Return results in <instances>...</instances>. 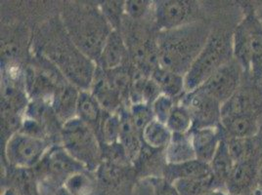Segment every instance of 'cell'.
<instances>
[{"mask_svg":"<svg viewBox=\"0 0 262 195\" xmlns=\"http://www.w3.org/2000/svg\"><path fill=\"white\" fill-rule=\"evenodd\" d=\"M46 178L47 182H62L73 174L88 171L81 164L73 158L64 148H56L51 152L46 153Z\"/></svg>","mask_w":262,"mask_h":195,"instance_id":"cell-12","label":"cell"},{"mask_svg":"<svg viewBox=\"0 0 262 195\" xmlns=\"http://www.w3.org/2000/svg\"><path fill=\"white\" fill-rule=\"evenodd\" d=\"M162 94L157 83L151 77H140L130 87L129 98L133 104H147L152 106L156 99Z\"/></svg>","mask_w":262,"mask_h":195,"instance_id":"cell-26","label":"cell"},{"mask_svg":"<svg viewBox=\"0 0 262 195\" xmlns=\"http://www.w3.org/2000/svg\"><path fill=\"white\" fill-rule=\"evenodd\" d=\"M100 130L103 141L106 144L113 145L115 143H118L120 141V113L106 112V115L103 117L101 122Z\"/></svg>","mask_w":262,"mask_h":195,"instance_id":"cell-31","label":"cell"},{"mask_svg":"<svg viewBox=\"0 0 262 195\" xmlns=\"http://www.w3.org/2000/svg\"><path fill=\"white\" fill-rule=\"evenodd\" d=\"M243 68L235 59L221 66L198 89L215 99L222 106L238 91L243 83Z\"/></svg>","mask_w":262,"mask_h":195,"instance_id":"cell-8","label":"cell"},{"mask_svg":"<svg viewBox=\"0 0 262 195\" xmlns=\"http://www.w3.org/2000/svg\"><path fill=\"white\" fill-rule=\"evenodd\" d=\"M251 38V71L252 78L261 82L262 80V22L259 15L254 10L247 12L244 16Z\"/></svg>","mask_w":262,"mask_h":195,"instance_id":"cell-15","label":"cell"},{"mask_svg":"<svg viewBox=\"0 0 262 195\" xmlns=\"http://www.w3.org/2000/svg\"><path fill=\"white\" fill-rule=\"evenodd\" d=\"M44 52L71 84L78 87L80 91L90 89L97 65L77 48L65 28L64 31L57 30L49 37Z\"/></svg>","mask_w":262,"mask_h":195,"instance_id":"cell-3","label":"cell"},{"mask_svg":"<svg viewBox=\"0 0 262 195\" xmlns=\"http://www.w3.org/2000/svg\"><path fill=\"white\" fill-rule=\"evenodd\" d=\"M105 111L100 106L98 101L90 91H80L77 101V117L85 122L93 130L101 126Z\"/></svg>","mask_w":262,"mask_h":195,"instance_id":"cell-23","label":"cell"},{"mask_svg":"<svg viewBox=\"0 0 262 195\" xmlns=\"http://www.w3.org/2000/svg\"><path fill=\"white\" fill-rule=\"evenodd\" d=\"M259 17H260V19H261V22H262V17H261V16H259Z\"/></svg>","mask_w":262,"mask_h":195,"instance_id":"cell-39","label":"cell"},{"mask_svg":"<svg viewBox=\"0 0 262 195\" xmlns=\"http://www.w3.org/2000/svg\"><path fill=\"white\" fill-rule=\"evenodd\" d=\"M196 159L191 134H172V138L165 148L166 164H180Z\"/></svg>","mask_w":262,"mask_h":195,"instance_id":"cell-22","label":"cell"},{"mask_svg":"<svg viewBox=\"0 0 262 195\" xmlns=\"http://www.w3.org/2000/svg\"><path fill=\"white\" fill-rule=\"evenodd\" d=\"M63 148L88 171L97 169L101 151L95 131L82 120L75 117L64 123L62 128Z\"/></svg>","mask_w":262,"mask_h":195,"instance_id":"cell-5","label":"cell"},{"mask_svg":"<svg viewBox=\"0 0 262 195\" xmlns=\"http://www.w3.org/2000/svg\"><path fill=\"white\" fill-rule=\"evenodd\" d=\"M190 134L196 159L209 164L217 152L220 141L223 139V131L220 125L216 127L193 129Z\"/></svg>","mask_w":262,"mask_h":195,"instance_id":"cell-13","label":"cell"},{"mask_svg":"<svg viewBox=\"0 0 262 195\" xmlns=\"http://www.w3.org/2000/svg\"><path fill=\"white\" fill-rule=\"evenodd\" d=\"M262 151L235 163L225 184V191L230 195H253L257 191L258 170Z\"/></svg>","mask_w":262,"mask_h":195,"instance_id":"cell-10","label":"cell"},{"mask_svg":"<svg viewBox=\"0 0 262 195\" xmlns=\"http://www.w3.org/2000/svg\"><path fill=\"white\" fill-rule=\"evenodd\" d=\"M175 106L176 105H175L174 99L168 97L164 94H161L152 104L155 119L159 120L164 124H166V121L174 109Z\"/></svg>","mask_w":262,"mask_h":195,"instance_id":"cell-34","label":"cell"},{"mask_svg":"<svg viewBox=\"0 0 262 195\" xmlns=\"http://www.w3.org/2000/svg\"><path fill=\"white\" fill-rule=\"evenodd\" d=\"M129 114L136 130L140 135H142L143 131L155 119L152 106L147 104L131 105Z\"/></svg>","mask_w":262,"mask_h":195,"instance_id":"cell-32","label":"cell"},{"mask_svg":"<svg viewBox=\"0 0 262 195\" xmlns=\"http://www.w3.org/2000/svg\"><path fill=\"white\" fill-rule=\"evenodd\" d=\"M211 176V169L208 163L194 159L180 164H166L164 178L171 184L182 179H199Z\"/></svg>","mask_w":262,"mask_h":195,"instance_id":"cell-19","label":"cell"},{"mask_svg":"<svg viewBox=\"0 0 262 195\" xmlns=\"http://www.w3.org/2000/svg\"><path fill=\"white\" fill-rule=\"evenodd\" d=\"M234 165L235 162L230 154L227 141L223 136L222 141L219 143L217 152L211 162L209 163L211 175L217 189L225 190V184L234 168Z\"/></svg>","mask_w":262,"mask_h":195,"instance_id":"cell-21","label":"cell"},{"mask_svg":"<svg viewBox=\"0 0 262 195\" xmlns=\"http://www.w3.org/2000/svg\"><path fill=\"white\" fill-rule=\"evenodd\" d=\"M142 141L148 147L161 150L165 149L172 138V133L168 129L166 124L159 120L154 119L143 131L141 135Z\"/></svg>","mask_w":262,"mask_h":195,"instance_id":"cell-27","label":"cell"},{"mask_svg":"<svg viewBox=\"0 0 262 195\" xmlns=\"http://www.w3.org/2000/svg\"><path fill=\"white\" fill-rule=\"evenodd\" d=\"M220 127L224 137L250 139L259 133V115L241 114L222 116Z\"/></svg>","mask_w":262,"mask_h":195,"instance_id":"cell-16","label":"cell"},{"mask_svg":"<svg viewBox=\"0 0 262 195\" xmlns=\"http://www.w3.org/2000/svg\"><path fill=\"white\" fill-rule=\"evenodd\" d=\"M172 134H187L193 129V118L190 110L182 103L177 104L166 121Z\"/></svg>","mask_w":262,"mask_h":195,"instance_id":"cell-30","label":"cell"},{"mask_svg":"<svg viewBox=\"0 0 262 195\" xmlns=\"http://www.w3.org/2000/svg\"><path fill=\"white\" fill-rule=\"evenodd\" d=\"M233 58L243 68L245 75H251V38L247 23L242 19L233 31L232 38Z\"/></svg>","mask_w":262,"mask_h":195,"instance_id":"cell-18","label":"cell"},{"mask_svg":"<svg viewBox=\"0 0 262 195\" xmlns=\"http://www.w3.org/2000/svg\"><path fill=\"white\" fill-rule=\"evenodd\" d=\"M64 28L77 48L98 62L110 34L112 26L101 9L88 5H73L64 16Z\"/></svg>","mask_w":262,"mask_h":195,"instance_id":"cell-2","label":"cell"},{"mask_svg":"<svg viewBox=\"0 0 262 195\" xmlns=\"http://www.w3.org/2000/svg\"><path fill=\"white\" fill-rule=\"evenodd\" d=\"M180 103L190 110L193 118V129L220 125L222 105L203 90L196 89L193 92L186 93Z\"/></svg>","mask_w":262,"mask_h":195,"instance_id":"cell-9","label":"cell"},{"mask_svg":"<svg viewBox=\"0 0 262 195\" xmlns=\"http://www.w3.org/2000/svg\"><path fill=\"white\" fill-rule=\"evenodd\" d=\"M120 117V142L124 149L127 158L135 160L141 152V135L136 130L129 110H119Z\"/></svg>","mask_w":262,"mask_h":195,"instance_id":"cell-20","label":"cell"},{"mask_svg":"<svg viewBox=\"0 0 262 195\" xmlns=\"http://www.w3.org/2000/svg\"><path fill=\"white\" fill-rule=\"evenodd\" d=\"M172 184L179 195H207L217 189L212 175L207 178L177 180Z\"/></svg>","mask_w":262,"mask_h":195,"instance_id":"cell-28","label":"cell"},{"mask_svg":"<svg viewBox=\"0 0 262 195\" xmlns=\"http://www.w3.org/2000/svg\"><path fill=\"white\" fill-rule=\"evenodd\" d=\"M123 6L124 2L119 1H109L105 2V4L102 5L101 11L103 12L104 16L109 21L113 30H117V27L120 25V16L122 13H124Z\"/></svg>","mask_w":262,"mask_h":195,"instance_id":"cell-35","label":"cell"},{"mask_svg":"<svg viewBox=\"0 0 262 195\" xmlns=\"http://www.w3.org/2000/svg\"><path fill=\"white\" fill-rule=\"evenodd\" d=\"M257 194L262 195V160L260 163V167L258 170V179H257V191L255 192Z\"/></svg>","mask_w":262,"mask_h":195,"instance_id":"cell-37","label":"cell"},{"mask_svg":"<svg viewBox=\"0 0 262 195\" xmlns=\"http://www.w3.org/2000/svg\"><path fill=\"white\" fill-rule=\"evenodd\" d=\"M104 72L103 69L100 71L98 68L96 69L92 85L90 87V93L98 101L100 106L106 112H119L121 96L110 83L108 77Z\"/></svg>","mask_w":262,"mask_h":195,"instance_id":"cell-17","label":"cell"},{"mask_svg":"<svg viewBox=\"0 0 262 195\" xmlns=\"http://www.w3.org/2000/svg\"><path fill=\"white\" fill-rule=\"evenodd\" d=\"M211 29L203 22L161 32L157 38L159 66L185 76L207 43Z\"/></svg>","mask_w":262,"mask_h":195,"instance_id":"cell-1","label":"cell"},{"mask_svg":"<svg viewBox=\"0 0 262 195\" xmlns=\"http://www.w3.org/2000/svg\"><path fill=\"white\" fill-rule=\"evenodd\" d=\"M63 188L70 195H95L96 190L95 183L86 171L70 176L63 184Z\"/></svg>","mask_w":262,"mask_h":195,"instance_id":"cell-29","label":"cell"},{"mask_svg":"<svg viewBox=\"0 0 262 195\" xmlns=\"http://www.w3.org/2000/svg\"><path fill=\"white\" fill-rule=\"evenodd\" d=\"M261 83H262V80H261Z\"/></svg>","mask_w":262,"mask_h":195,"instance_id":"cell-41","label":"cell"},{"mask_svg":"<svg viewBox=\"0 0 262 195\" xmlns=\"http://www.w3.org/2000/svg\"><path fill=\"white\" fill-rule=\"evenodd\" d=\"M47 142L43 138L24 131L12 134L5 147L8 162L16 168H32L37 165L47 153Z\"/></svg>","mask_w":262,"mask_h":195,"instance_id":"cell-6","label":"cell"},{"mask_svg":"<svg viewBox=\"0 0 262 195\" xmlns=\"http://www.w3.org/2000/svg\"><path fill=\"white\" fill-rule=\"evenodd\" d=\"M150 77L157 83L162 94L176 99L186 93L184 76L175 74L164 67L155 68Z\"/></svg>","mask_w":262,"mask_h":195,"instance_id":"cell-24","label":"cell"},{"mask_svg":"<svg viewBox=\"0 0 262 195\" xmlns=\"http://www.w3.org/2000/svg\"><path fill=\"white\" fill-rule=\"evenodd\" d=\"M153 9L154 2L146 0H128L123 6L124 14L134 21L143 20Z\"/></svg>","mask_w":262,"mask_h":195,"instance_id":"cell-33","label":"cell"},{"mask_svg":"<svg viewBox=\"0 0 262 195\" xmlns=\"http://www.w3.org/2000/svg\"><path fill=\"white\" fill-rule=\"evenodd\" d=\"M233 33L225 30L211 31L208 41L187 71L186 93L202 86L221 66L233 60Z\"/></svg>","mask_w":262,"mask_h":195,"instance_id":"cell-4","label":"cell"},{"mask_svg":"<svg viewBox=\"0 0 262 195\" xmlns=\"http://www.w3.org/2000/svg\"><path fill=\"white\" fill-rule=\"evenodd\" d=\"M127 56V44L118 30H113L99 57V66L104 71L119 69L123 66Z\"/></svg>","mask_w":262,"mask_h":195,"instance_id":"cell-14","label":"cell"},{"mask_svg":"<svg viewBox=\"0 0 262 195\" xmlns=\"http://www.w3.org/2000/svg\"><path fill=\"white\" fill-rule=\"evenodd\" d=\"M253 195H259V194H257V193H254V194Z\"/></svg>","mask_w":262,"mask_h":195,"instance_id":"cell-40","label":"cell"},{"mask_svg":"<svg viewBox=\"0 0 262 195\" xmlns=\"http://www.w3.org/2000/svg\"><path fill=\"white\" fill-rule=\"evenodd\" d=\"M262 112V89L255 85H241L234 96L223 104L221 117L227 115L253 114Z\"/></svg>","mask_w":262,"mask_h":195,"instance_id":"cell-11","label":"cell"},{"mask_svg":"<svg viewBox=\"0 0 262 195\" xmlns=\"http://www.w3.org/2000/svg\"><path fill=\"white\" fill-rule=\"evenodd\" d=\"M199 5L194 1L161 0L154 2L155 22L160 32L172 31L198 22Z\"/></svg>","mask_w":262,"mask_h":195,"instance_id":"cell-7","label":"cell"},{"mask_svg":"<svg viewBox=\"0 0 262 195\" xmlns=\"http://www.w3.org/2000/svg\"><path fill=\"white\" fill-rule=\"evenodd\" d=\"M79 92L73 84L63 85L54 98L55 111L64 123L77 117V101Z\"/></svg>","mask_w":262,"mask_h":195,"instance_id":"cell-25","label":"cell"},{"mask_svg":"<svg viewBox=\"0 0 262 195\" xmlns=\"http://www.w3.org/2000/svg\"><path fill=\"white\" fill-rule=\"evenodd\" d=\"M207 195H230L229 193H227L225 190H222V189H214L212 191H210L209 193Z\"/></svg>","mask_w":262,"mask_h":195,"instance_id":"cell-38","label":"cell"},{"mask_svg":"<svg viewBox=\"0 0 262 195\" xmlns=\"http://www.w3.org/2000/svg\"><path fill=\"white\" fill-rule=\"evenodd\" d=\"M150 185L154 195H179L173 184L166 181L164 178L150 179Z\"/></svg>","mask_w":262,"mask_h":195,"instance_id":"cell-36","label":"cell"}]
</instances>
